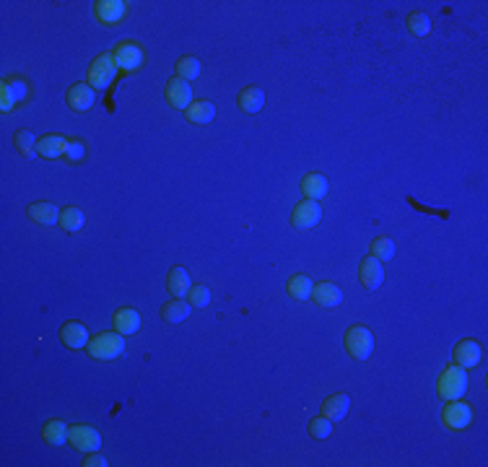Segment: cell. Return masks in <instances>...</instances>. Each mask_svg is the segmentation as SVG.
<instances>
[{
  "label": "cell",
  "instance_id": "cell-34",
  "mask_svg": "<svg viewBox=\"0 0 488 467\" xmlns=\"http://www.w3.org/2000/svg\"><path fill=\"white\" fill-rule=\"evenodd\" d=\"M187 296H190V304H193V306H200V309L211 304V291H208L205 286H193Z\"/></svg>",
  "mask_w": 488,
  "mask_h": 467
},
{
  "label": "cell",
  "instance_id": "cell-30",
  "mask_svg": "<svg viewBox=\"0 0 488 467\" xmlns=\"http://www.w3.org/2000/svg\"><path fill=\"white\" fill-rule=\"evenodd\" d=\"M371 257H377L379 262H387L395 257V244L390 242L387 237H379L371 242Z\"/></svg>",
  "mask_w": 488,
  "mask_h": 467
},
{
  "label": "cell",
  "instance_id": "cell-28",
  "mask_svg": "<svg viewBox=\"0 0 488 467\" xmlns=\"http://www.w3.org/2000/svg\"><path fill=\"white\" fill-rule=\"evenodd\" d=\"M177 75H179V78H182V81H195V78H198V75H200V60H198V57H179V60H177Z\"/></svg>",
  "mask_w": 488,
  "mask_h": 467
},
{
  "label": "cell",
  "instance_id": "cell-17",
  "mask_svg": "<svg viewBox=\"0 0 488 467\" xmlns=\"http://www.w3.org/2000/svg\"><path fill=\"white\" fill-rule=\"evenodd\" d=\"M237 107H239L242 112H247V114L260 112L265 107V94H263V89H258V86L242 89V94L237 96Z\"/></svg>",
  "mask_w": 488,
  "mask_h": 467
},
{
  "label": "cell",
  "instance_id": "cell-25",
  "mask_svg": "<svg viewBox=\"0 0 488 467\" xmlns=\"http://www.w3.org/2000/svg\"><path fill=\"white\" fill-rule=\"evenodd\" d=\"M302 193L309 200H320V198L327 195V179L323 175H306L302 179Z\"/></svg>",
  "mask_w": 488,
  "mask_h": 467
},
{
  "label": "cell",
  "instance_id": "cell-11",
  "mask_svg": "<svg viewBox=\"0 0 488 467\" xmlns=\"http://www.w3.org/2000/svg\"><path fill=\"white\" fill-rule=\"evenodd\" d=\"M320 309H335L338 304L343 302V293L341 288L335 283H330V281H323V283H317L312 288V296H309Z\"/></svg>",
  "mask_w": 488,
  "mask_h": 467
},
{
  "label": "cell",
  "instance_id": "cell-22",
  "mask_svg": "<svg viewBox=\"0 0 488 467\" xmlns=\"http://www.w3.org/2000/svg\"><path fill=\"white\" fill-rule=\"evenodd\" d=\"M350 408V397L348 394H332L323 403V415L325 418H330V421H341L343 415L348 413Z\"/></svg>",
  "mask_w": 488,
  "mask_h": 467
},
{
  "label": "cell",
  "instance_id": "cell-19",
  "mask_svg": "<svg viewBox=\"0 0 488 467\" xmlns=\"http://www.w3.org/2000/svg\"><path fill=\"white\" fill-rule=\"evenodd\" d=\"M184 117L190 119L193 125H208L213 117H216V107H213V101H193L187 110H184Z\"/></svg>",
  "mask_w": 488,
  "mask_h": 467
},
{
  "label": "cell",
  "instance_id": "cell-31",
  "mask_svg": "<svg viewBox=\"0 0 488 467\" xmlns=\"http://www.w3.org/2000/svg\"><path fill=\"white\" fill-rule=\"evenodd\" d=\"M3 89H6V91H10V96L16 99V104L27 99V94H29L27 81H24V78H19V75H10V78H6V81H3Z\"/></svg>",
  "mask_w": 488,
  "mask_h": 467
},
{
  "label": "cell",
  "instance_id": "cell-12",
  "mask_svg": "<svg viewBox=\"0 0 488 467\" xmlns=\"http://www.w3.org/2000/svg\"><path fill=\"white\" fill-rule=\"evenodd\" d=\"M452 358H454V364L462 369H470V366H478L480 364V346L475 340H462L454 346L452 350Z\"/></svg>",
  "mask_w": 488,
  "mask_h": 467
},
{
  "label": "cell",
  "instance_id": "cell-15",
  "mask_svg": "<svg viewBox=\"0 0 488 467\" xmlns=\"http://www.w3.org/2000/svg\"><path fill=\"white\" fill-rule=\"evenodd\" d=\"M166 288H169V293H172L175 299L187 296V293H190V288H193L190 273H187L184 267H172V270H169V275H166Z\"/></svg>",
  "mask_w": 488,
  "mask_h": 467
},
{
  "label": "cell",
  "instance_id": "cell-8",
  "mask_svg": "<svg viewBox=\"0 0 488 467\" xmlns=\"http://www.w3.org/2000/svg\"><path fill=\"white\" fill-rule=\"evenodd\" d=\"M114 65H117V71H138L140 65H143V50L138 45H133V42H125V45H117L114 47Z\"/></svg>",
  "mask_w": 488,
  "mask_h": 467
},
{
  "label": "cell",
  "instance_id": "cell-26",
  "mask_svg": "<svg viewBox=\"0 0 488 467\" xmlns=\"http://www.w3.org/2000/svg\"><path fill=\"white\" fill-rule=\"evenodd\" d=\"M68 426H65L60 418H50V421L45 423V429H42V436H45L47 444H55V447H60V444H65L68 441Z\"/></svg>",
  "mask_w": 488,
  "mask_h": 467
},
{
  "label": "cell",
  "instance_id": "cell-13",
  "mask_svg": "<svg viewBox=\"0 0 488 467\" xmlns=\"http://www.w3.org/2000/svg\"><path fill=\"white\" fill-rule=\"evenodd\" d=\"M60 340H63L68 348L78 350V348H86L91 338H89V330L83 327L81 322H65L63 327H60Z\"/></svg>",
  "mask_w": 488,
  "mask_h": 467
},
{
  "label": "cell",
  "instance_id": "cell-24",
  "mask_svg": "<svg viewBox=\"0 0 488 467\" xmlns=\"http://www.w3.org/2000/svg\"><path fill=\"white\" fill-rule=\"evenodd\" d=\"M161 317L166 322H172V325H179L190 317V304L184 302V299H172V302H166L161 306Z\"/></svg>",
  "mask_w": 488,
  "mask_h": 467
},
{
  "label": "cell",
  "instance_id": "cell-29",
  "mask_svg": "<svg viewBox=\"0 0 488 467\" xmlns=\"http://www.w3.org/2000/svg\"><path fill=\"white\" fill-rule=\"evenodd\" d=\"M406 27L415 37H426V34L431 31V19H429L426 13H421V10H415V13H411L406 19Z\"/></svg>",
  "mask_w": 488,
  "mask_h": 467
},
{
  "label": "cell",
  "instance_id": "cell-14",
  "mask_svg": "<svg viewBox=\"0 0 488 467\" xmlns=\"http://www.w3.org/2000/svg\"><path fill=\"white\" fill-rule=\"evenodd\" d=\"M94 99H96V94H94V89L91 86H86V83H73V86L68 89V107L73 112L91 110Z\"/></svg>",
  "mask_w": 488,
  "mask_h": 467
},
{
  "label": "cell",
  "instance_id": "cell-18",
  "mask_svg": "<svg viewBox=\"0 0 488 467\" xmlns=\"http://www.w3.org/2000/svg\"><path fill=\"white\" fill-rule=\"evenodd\" d=\"M114 330L120 332V335H133V332L140 330V314L135 309H117L114 311Z\"/></svg>",
  "mask_w": 488,
  "mask_h": 467
},
{
  "label": "cell",
  "instance_id": "cell-27",
  "mask_svg": "<svg viewBox=\"0 0 488 467\" xmlns=\"http://www.w3.org/2000/svg\"><path fill=\"white\" fill-rule=\"evenodd\" d=\"M83 211L81 208H65V211H60V226H63L65 231H71V234H75V231H81L83 229Z\"/></svg>",
  "mask_w": 488,
  "mask_h": 467
},
{
  "label": "cell",
  "instance_id": "cell-6",
  "mask_svg": "<svg viewBox=\"0 0 488 467\" xmlns=\"http://www.w3.org/2000/svg\"><path fill=\"white\" fill-rule=\"evenodd\" d=\"M442 421L450 431L468 429L470 423H473V408L468 403H460V400H450L442 413Z\"/></svg>",
  "mask_w": 488,
  "mask_h": 467
},
{
  "label": "cell",
  "instance_id": "cell-10",
  "mask_svg": "<svg viewBox=\"0 0 488 467\" xmlns=\"http://www.w3.org/2000/svg\"><path fill=\"white\" fill-rule=\"evenodd\" d=\"M359 281H361V286H364L367 291H374V288H379V286H382V281H385V270H382V262H379L377 257L367 255L364 260H361Z\"/></svg>",
  "mask_w": 488,
  "mask_h": 467
},
{
  "label": "cell",
  "instance_id": "cell-4",
  "mask_svg": "<svg viewBox=\"0 0 488 467\" xmlns=\"http://www.w3.org/2000/svg\"><path fill=\"white\" fill-rule=\"evenodd\" d=\"M320 218H323V208L317 205V200H309V198H304L302 202H296L294 213H291V223H294V229H299V231L314 229V226L320 223Z\"/></svg>",
  "mask_w": 488,
  "mask_h": 467
},
{
  "label": "cell",
  "instance_id": "cell-2",
  "mask_svg": "<svg viewBox=\"0 0 488 467\" xmlns=\"http://www.w3.org/2000/svg\"><path fill=\"white\" fill-rule=\"evenodd\" d=\"M343 346L348 350V356L364 361V358H369L374 353V335H371V330L364 327V325H353V327H348V332H346Z\"/></svg>",
  "mask_w": 488,
  "mask_h": 467
},
{
  "label": "cell",
  "instance_id": "cell-23",
  "mask_svg": "<svg viewBox=\"0 0 488 467\" xmlns=\"http://www.w3.org/2000/svg\"><path fill=\"white\" fill-rule=\"evenodd\" d=\"M288 296H294L296 302H306L309 296H312V288H314V283H312V278L309 275H304V273H296V275H291V281H288Z\"/></svg>",
  "mask_w": 488,
  "mask_h": 467
},
{
  "label": "cell",
  "instance_id": "cell-32",
  "mask_svg": "<svg viewBox=\"0 0 488 467\" xmlns=\"http://www.w3.org/2000/svg\"><path fill=\"white\" fill-rule=\"evenodd\" d=\"M330 433H332L330 418L320 415V418H312V421H309V436H312V439H327Z\"/></svg>",
  "mask_w": 488,
  "mask_h": 467
},
{
  "label": "cell",
  "instance_id": "cell-20",
  "mask_svg": "<svg viewBox=\"0 0 488 467\" xmlns=\"http://www.w3.org/2000/svg\"><path fill=\"white\" fill-rule=\"evenodd\" d=\"M65 148H68V138L63 135H45L37 140V154L45 156V158L65 156Z\"/></svg>",
  "mask_w": 488,
  "mask_h": 467
},
{
  "label": "cell",
  "instance_id": "cell-36",
  "mask_svg": "<svg viewBox=\"0 0 488 467\" xmlns=\"http://www.w3.org/2000/svg\"><path fill=\"white\" fill-rule=\"evenodd\" d=\"M110 462L102 457V454H91V457H86V462H83V467H107Z\"/></svg>",
  "mask_w": 488,
  "mask_h": 467
},
{
  "label": "cell",
  "instance_id": "cell-7",
  "mask_svg": "<svg viewBox=\"0 0 488 467\" xmlns=\"http://www.w3.org/2000/svg\"><path fill=\"white\" fill-rule=\"evenodd\" d=\"M166 104L172 107V110H187L190 104H193V89H190V83L182 81L179 75H175V78H169L166 81Z\"/></svg>",
  "mask_w": 488,
  "mask_h": 467
},
{
  "label": "cell",
  "instance_id": "cell-37",
  "mask_svg": "<svg viewBox=\"0 0 488 467\" xmlns=\"http://www.w3.org/2000/svg\"><path fill=\"white\" fill-rule=\"evenodd\" d=\"M0 94H3V112H10L16 107V99H13L10 91H6V89H0Z\"/></svg>",
  "mask_w": 488,
  "mask_h": 467
},
{
  "label": "cell",
  "instance_id": "cell-1",
  "mask_svg": "<svg viewBox=\"0 0 488 467\" xmlns=\"http://www.w3.org/2000/svg\"><path fill=\"white\" fill-rule=\"evenodd\" d=\"M468 390V374H465V369L457 366V364H452L442 371L439 376V382H436V392L442 400H460L462 394Z\"/></svg>",
  "mask_w": 488,
  "mask_h": 467
},
{
  "label": "cell",
  "instance_id": "cell-33",
  "mask_svg": "<svg viewBox=\"0 0 488 467\" xmlns=\"http://www.w3.org/2000/svg\"><path fill=\"white\" fill-rule=\"evenodd\" d=\"M13 143H16V148H19L24 156H31V154H34V148H37V140H34V135H31L29 130H21V133H16Z\"/></svg>",
  "mask_w": 488,
  "mask_h": 467
},
{
  "label": "cell",
  "instance_id": "cell-16",
  "mask_svg": "<svg viewBox=\"0 0 488 467\" xmlns=\"http://www.w3.org/2000/svg\"><path fill=\"white\" fill-rule=\"evenodd\" d=\"M29 218L39 223V226H55L60 223V211H57L55 205H50V202H31L29 205Z\"/></svg>",
  "mask_w": 488,
  "mask_h": 467
},
{
  "label": "cell",
  "instance_id": "cell-35",
  "mask_svg": "<svg viewBox=\"0 0 488 467\" xmlns=\"http://www.w3.org/2000/svg\"><path fill=\"white\" fill-rule=\"evenodd\" d=\"M65 156H68L71 161H81L83 156H86V146H83V140H68Z\"/></svg>",
  "mask_w": 488,
  "mask_h": 467
},
{
  "label": "cell",
  "instance_id": "cell-3",
  "mask_svg": "<svg viewBox=\"0 0 488 467\" xmlns=\"http://www.w3.org/2000/svg\"><path fill=\"white\" fill-rule=\"evenodd\" d=\"M89 353L91 358H99V361H112V358H117L125 350V338H122L120 332H102V335H96V338L89 340Z\"/></svg>",
  "mask_w": 488,
  "mask_h": 467
},
{
  "label": "cell",
  "instance_id": "cell-21",
  "mask_svg": "<svg viewBox=\"0 0 488 467\" xmlns=\"http://www.w3.org/2000/svg\"><path fill=\"white\" fill-rule=\"evenodd\" d=\"M125 10H128V3H122V0H102V3H96V16L104 24L120 21L125 16Z\"/></svg>",
  "mask_w": 488,
  "mask_h": 467
},
{
  "label": "cell",
  "instance_id": "cell-9",
  "mask_svg": "<svg viewBox=\"0 0 488 467\" xmlns=\"http://www.w3.org/2000/svg\"><path fill=\"white\" fill-rule=\"evenodd\" d=\"M68 441L75 449H81V452H96V449L102 447V436L91 426H73V429L68 431Z\"/></svg>",
  "mask_w": 488,
  "mask_h": 467
},
{
  "label": "cell",
  "instance_id": "cell-5",
  "mask_svg": "<svg viewBox=\"0 0 488 467\" xmlns=\"http://www.w3.org/2000/svg\"><path fill=\"white\" fill-rule=\"evenodd\" d=\"M117 75V65L112 55H99L89 68V83L91 89H107L112 83V78Z\"/></svg>",
  "mask_w": 488,
  "mask_h": 467
}]
</instances>
